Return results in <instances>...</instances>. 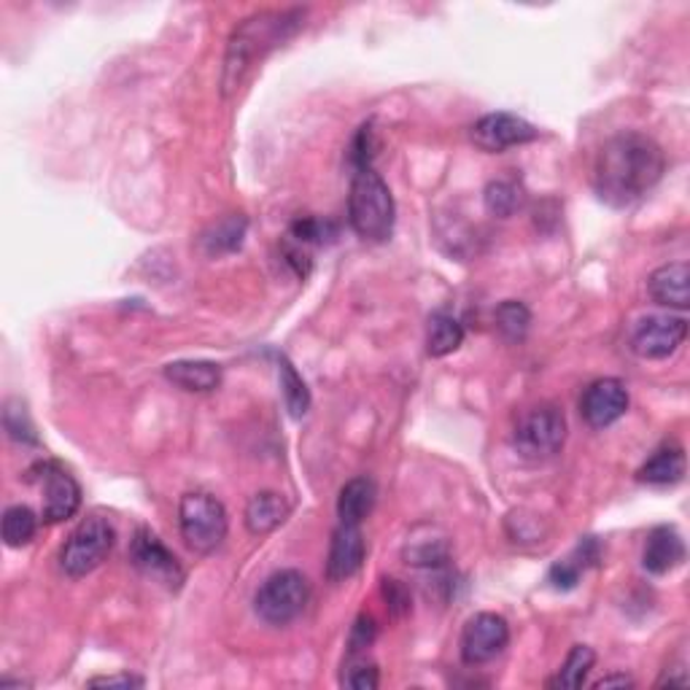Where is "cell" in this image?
I'll list each match as a JSON object with an SVG mask.
<instances>
[{
    "label": "cell",
    "instance_id": "obj_15",
    "mask_svg": "<svg viewBox=\"0 0 690 690\" xmlns=\"http://www.w3.org/2000/svg\"><path fill=\"white\" fill-rule=\"evenodd\" d=\"M682 562H686V539H682V534L674 526L652 528L642 550L645 571L661 577L682 567Z\"/></svg>",
    "mask_w": 690,
    "mask_h": 690
},
{
    "label": "cell",
    "instance_id": "obj_6",
    "mask_svg": "<svg viewBox=\"0 0 690 690\" xmlns=\"http://www.w3.org/2000/svg\"><path fill=\"white\" fill-rule=\"evenodd\" d=\"M310 599L308 577L297 569L272 571L254 596V609L270 626H286L300 618Z\"/></svg>",
    "mask_w": 690,
    "mask_h": 690
},
{
    "label": "cell",
    "instance_id": "obj_11",
    "mask_svg": "<svg viewBox=\"0 0 690 690\" xmlns=\"http://www.w3.org/2000/svg\"><path fill=\"white\" fill-rule=\"evenodd\" d=\"M539 138V130L524 116L507 114V111H496V114H486L483 120L472 124V141L477 148L488 154H502L513 146H524Z\"/></svg>",
    "mask_w": 690,
    "mask_h": 690
},
{
    "label": "cell",
    "instance_id": "obj_2",
    "mask_svg": "<svg viewBox=\"0 0 690 690\" xmlns=\"http://www.w3.org/2000/svg\"><path fill=\"white\" fill-rule=\"evenodd\" d=\"M302 24V9L262 11V14L248 17L244 24H238L233 39H229L227 58H224V95H233L235 90H240L251 68L262 62L272 49L289 41Z\"/></svg>",
    "mask_w": 690,
    "mask_h": 690
},
{
    "label": "cell",
    "instance_id": "obj_17",
    "mask_svg": "<svg viewBox=\"0 0 690 690\" xmlns=\"http://www.w3.org/2000/svg\"><path fill=\"white\" fill-rule=\"evenodd\" d=\"M165 378L173 387L192 391V394H205L222 387V364L205 362V359H182L165 367Z\"/></svg>",
    "mask_w": 690,
    "mask_h": 690
},
{
    "label": "cell",
    "instance_id": "obj_34",
    "mask_svg": "<svg viewBox=\"0 0 690 690\" xmlns=\"http://www.w3.org/2000/svg\"><path fill=\"white\" fill-rule=\"evenodd\" d=\"M383 599H387V607L394 615H405L410 609L408 588L402 586L400 580H394V577H387V580H383Z\"/></svg>",
    "mask_w": 690,
    "mask_h": 690
},
{
    "label": "cell",
    "instance_id": "obj_20",
    "mask_svg": "<svg viewBox=\"0 0 690 690\" xmlns=\"http://www.w3.org/2000/svg\"><path fill=\"white\" fill-rule=\"evenodd\" d=\"M378 500V488L372 483V477H353L348 481L343 488H340L338 496V515H340V524H353V526H362V521L367 515L372 513Z\"/></svg>",
    "mask_w": 690,
    "mask_h": 690
},
{
    "label": "cell",
    "instance_id": "obj_25",
    "mask_svg": "<svg viewBox=\"0 0 690 690\" xmlns=\"http://www.w3.org/2000/svg\"><path fill=\"white\" fill-rule=\"evenodd\" d=\"M39 532V515L30 507L14 505L3 513V543L9 548H24Z\"/></svg>",
    "mask_w": 690,
    "mask_h": 690
},
{
    "label": "cell",
    "instance_id": "obj_28",
    "mask_svg": "<svg viewBox=\"0 0 690 690\" xmlns=\"http://www.w3.org/2000/svg\"><path fill=\"white\" fill-rule=\"evenodd\" d=\"M483 200H486V210L491 216L509 219V216L521 208V203H524V192H521L518 184L500 178V182H491L486 186Z\"/></svg>",
    "mask_w": 690,
    "mask_h": 690
},
{
    "label": "cell",
    "instance_id": "obj_8",
    "mask_svg": "<svg viewBox=\"0 0 690 690\" xmlns=\"http://www.w3.org/2000/svg\"><path fill=\"white\" fill-rule=\"evenodd\" d=\"M509 645V624L496 612H477L464 624L462 661L467 667H483L500 658Z\"/></svg>",
    "mask_w": 690,
    "mask_h": 690
},
{
    "label": "cell",
    "instance_id": "obj_4",
    "mask_svg": "<svg viewBox=\"0 0 690 690\" xmlns=\"http://www.w3.org/2000/svg\"><path fill=\"white\" fill-rule=\"evenodd\" d=\"M178 526H182L184 543L195 553H214L222 548L227 539L229 518L227 509L216 496L203 494V491H192V494L182 496L178 505Z\"/></svg>",
    "mask_w": 690,
    "mask_h": 690
},
{
    "label": "cell",
    "instance_id": "obj_18",
    "mask_svg": "<svg viewBox=\"0 0 690 690\" xmlns=\"http://www.w3.org/2000/svg\"><path fill=\"white\" fill-rule=\"evenodd\" d=\"M289 513H291L289 502H286L281 494H276V491H259V494H254L251 500H248L244 521L254 537H262V534L276 532V528L289 518Z\"/></svg>",
    "mask_w": 690,
    "mask_h": 690
},
{
    "label": "cell",
    "instance_id": "obj_26",
    "mask_svg": "<svg viewBox=\"0 0 690 690\" xmlns=\"http://www.w3.org/2000/svg\"><path fill=\"white\" fill-rule=\"evenodd\" d=\"M278 381H281V391L286 408H289L291 419H302L310 408V391L305 387L300 372L286 357H278Z\"/></svg>",
    "mask_w": 690,
    "mask_h": 690
},
{
    "label": "cell",
    "instance_id": "obj_27",
    "mask_svg": "<svg viewBox=\"0 0 690 690\" xmlns=\"http://www.w3.org/2000/svg\"><path fill=\"white\" fill-rule=\"evenodd\" d=\"M532 327V310L518 300H505L496 308V329L509 343H521Z\"/></svg>",
    "mask_w": 690,
    "mask_h": 690
},
{
    "label": "cell",
    "instance_id": "obj_13",
    "mask_svg": "<svg viewBox=\"0 0 690 690\" xmlns=\"http://www.w3.org/2000/svg\"><path fill=\"white\" fill-rule=\"evenodd\" d=\"M629 410V389L618 378H599L583 391L580 415L588 426L607 429L620 421Z\"/></svg>",
    "mask_w": 690,
    "mask_h": 690
},
{
    "label": "cell",
    "instance_id": "obj_29",
    "mask_svg": "<svg viewBox=\"0 0 690 690\" xmlns=\"http://www.w3.org/2000/svg\"><path fill=\"white\" fill-rule=\"evenodd\" d=\"M340 686L353 688V690H375L381 686V671L372 661L359 656H348V663L340 674Z\"/></svg>",
    "mask_w": 690,
    "mask_h": 690
},
{
    "label": "cell",
    "instance_id": "obj_30",
    "mask_svg": "<svg viewBox=\"0 0 690 690\" xmlns=\"http://www.w3.org/2000/svg\"><path fill=\"white\" fill-rule=\"evenodd\" d=\"M338 235V229H334V224L329 222H321V219H300L295 222L289 227V235L286 238L295 240L297 246L302 248H310V246H325L329 244V240Z\"/></svg>",
    "mask_w": 690,
    "mask_h": 690
},
{
    "label": "cell",
    "instance_id": "obj_9",
    "mask_svg": "<svg viewBox=\"0 0 690 690\" xmlns=\"http://www.w3.org/2000/svg\"><path fill=\"white\" fill-rule=\"evenodd\" d=\"M130 562L141 575H146L148 580L159 583L167 590H178L184 586V567L152 528H138L133 545H130Z\"/></svg>",
    "mask_w": 690,
    "mask_h": 690
},
{
    "label": "cell",
    "instance_id": "obj_3",
    "mask_svg": "<svg viewBox=\"0 0 690 690\" xmlns=\"http://www.w3.org/2000/svg\"><path fill=\"white\" fill-rule=\"evenodd\" d=\"M348 222L367 244H387L394 233V195L375 167L353 171L351 192H348Z\"/></svg>",
    "mask_w": 690,
    "mask_h": 690
},
{
    "label": "cell",
    "instance_id": "obj_32",
    "mask_svg": "<svg viewBox=\"0 0 690 690\" xmlns=\"http://www.w3.org/2000/svg\"><path fill=\"white\" fill-rule=\"evenodd\" d=\"M375 133H372V124H364V127H359L357 138H353L351 143V154H348V159H351L353 171H362V167H372V159H375Z\"/></svg>",
    "mask_w": 690,
    "mask_h": 690
},
{
    "label": "cell",
    "instance_id": "obj_19",
    "mask_svg": "<svg viewBox=\"0 0 690 690\" xmlns=\"http://www.w3.org/2000/svg\"><path fill=\"white\" fill-rule=\"evenodd\" d=\"M686 477V453L680 445H663L642 464L637 472V481L645 486H674Z\"/></svg>",
    "mask_w": 690,
    "mask_h": 690
},
{
    "label": "cell",
    "instance_id": "obj_24",
    "mask_svg": "<svg viewBox=\"0 0 690 690\" xmlns=\"http://www.w3.org/2000/svg\"><path fill=\"white\" fill-rule=\"evenodd\" d=\"M596 663V652L588 648V645H575V648L569 650L567 661L562 663V669H558L556 680L550 682L553 688H567V690H577L586 686L590 669H594Z\"/></svg>",
    "mask_w": 690,
    "mask_h": 690
},
{
    "label": "cell",
    "instance_id": "obj_1",
    "mask_svg": "<svg viewBox=\"0 0 690 690\" xmlns=\"http://www.w3.org/2000/svg\"><path fill=\"white\" fill-rule=\"evenodd\" d=\"M667 157L645 133H618L601 146L594 165V192L609 208H629L661 182Z\"/></svg>",
    "mask_w": 690,
    "mask_h": 690
},
{
    "label": "cell",
    "instance_id": "obj_35",
    "mask_svg": "<svg viewBox=\"0 0 690 690\" xmlns=\"http://www.w3.org/2000/svg\"><path fill=\"white\" fill-rule=\"evenodd\" d=\"M90 688H122V690H130V688H143V680L135 674H109V677H92L90 682H86Z\"/></svg>",
    "mask_w": 690,
    "mask_h": 690
},
{
    "label": "cell",
    "instance_id": "obj_12",
    "mask_svg": "<svg viewBox=\"0 0 690 690\" xmlns=\"http://www.w3.org/2000/svg\"><path fill=\"white\" fill-rule=\"evenodd\" d=\"M688 338V321L682 316H648L637 321L631 332V348L642 359H667Z\"/></svg>",
    "mask_w": 690,
    "mask_h": 690
},
{
    "label": "cell",
    "instance_id": "obj_22",
    "mask_svg": "<svg viewBox=\"0 0 690 690\" xmlns=\"http://www.w3.org/2000/svg\"><path fill=\"white\" fill-rule=\"evenodd\" d=\"M246 229V216H227L200 235V251L205 257H224V254L238 251L244 246Z\"/></svg>",
    "mask_w": 690,
    "mask_h": 690
},
{
    "label": "cell",
    "instance_id": "obj_31",
    "mask_svg": "<svg viewBox=\"0 0 690 690\" xmlns=\"http://www.w3.org/2000/svg\"><path fill=\"white\" fill-rule=\"evenodd\" d=\"M3 426H6V432H9V437L17 440V443H28V445L39 443V434H35L33 424H30V419H28V413H24L22 402H17V400L6 402Z\"/></svg>",
    "mask_w": 690,
    "mask_h": 690
},
{
    "label": "cell",
    "instance_id": "obj_23",
    "mask_svg": "<svg viewBox=\"0 0 690 690\" xmlns=\"http://www.w3.org/2000/svg\"><path fill=\"white\" fill-rule=\"evenodd\" d=\"M464 343V327L456 316L451 313H434L429 319V329H426V353L434 359H443L447 353L459 351Z\"/></svg>",
    "mask_w": 690,
    "mask_h": 690
},
{
    "label": "cell",
    "instance_id": "obj_33",
    "mask_svg": "<svg viewBox=\"0 0 690 690\" xmlns=\"http://www.w3.org/2000/svg\"><path fill=\"white\" fill-rule=\"evenodd\" d=\"M375 637H378L375 620H372L370 615H359V620L351 629V639H348V656H359L362 650L372 648Z\"/></svg>",
    "mask_w": 690,
    "mask_h": 690
},
{
    "label": "cell",
    "instance_id": "obj_7",
    "mask_svg": "<svg viewBox=\"0 0 690 690\" xmlns=\"http://www.w3.org/2000/svg\"><path fill=\"white\" fill-rule=\"evenodd\" d=\"M567 443V415L556 405L528 410L513 432V445L528 462H545Z\"/></svg>",
    "mask_w": 690,
    "mask_h": 690
},
{
    "label": "cell",
    "instance_id": "obj_16",
    "mask_svg": "<svg viewBox=\"0 0 690 690\" xmlns=\"http://www.w3.org/2000/svg\"><path fill=\"white\" fill-rule=\"evenodd\" d=\"M688 286H690V267L686 262H671L658 267L648 281L652 300L663 305V308L674 310H688L690 305Z\"/></svg>",
    "mask_w": 690,
    "mask_h": 690
},
{
    "label": "cell",
    "instance_id": "obj_10",
    "mask_svg": "<svg viewBox=\"0 0 690 690\" xmlns=\"http://www.w3.org/2000/svg\"><path fill=\"white\" fill-rule=\"evenodd\" d=\"M39 481L43 488V524H62V521L73 518L82 507V486L76 477L68 470H62L58 462H47L35 467Z\"/></svg>",
    "mask_w": 690,
    "mask_h": 690
},
{
    "label": "cell",
    "instance_id": "obj_36",
    "mask_svg": "<svg viewBox=\"0 0 690 690\" xmlns=\"http://www.w3.org/2000/svg\"><path fill=\"white\" fill-rule=\"evenodd\" d=\"M596 690L601 688H634V680L626 674H609V677H601L599 682H594Z\"/></svg>",
    "mask_w": 690,
    "mask_h": 690
},
{
    "label": "cell",
    "instance_id": "obj_14",
    "mask_svg": "<svg viewBox=\"0 0 690 690\" xmlns=\"http://www.w3.org/2000/svg\"><path fill=\"white\" fill-rule=\"evenodd\" d=\"M364 534L362 526L340 524L332 534V545H329L327 558V577L332 583H343L348 577L357 575L364 564Z\"/></svg>",
    "mask_w": 690,
    "mask_h": 690
},
{
    "label": "cell",
    "instance_id": "obj_5",
    "mask_svg": "<svg viewBox=\"0 0 690 690\" xmlns=\"http://www.w3.org/2000/svg\"><path fill=\"white\" fill-rule=\"evenodd\" d=\"M116 532L103 515H90L82 524L73 528L68 543L60 550V567L68 577L79 580V577L92 575L114 550Z\"/></svg>",
    "mask_w": 690,
    "mask_h": 690
},
{
    "label": "cell",
    "instance_id": "obj_21",
    "mask_svg": "<svg viewBox=\"0 0 690 690\" xmlns=\"http://www.w3.org/2000/svg\"><path fill=\"white\" fill-rule=\"evenodd\" d=\"M596 562H599V543H596L594 537L583 539L569 558L553 564L548 571V583L558 590H571L577 583H580L583 571H586L588 567H594Z\"/></svg>",
    "mask_w": 690,
    "mask_h": 690
}]
</instances>
